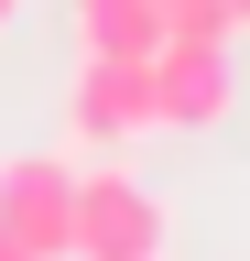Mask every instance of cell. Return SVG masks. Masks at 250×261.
Returning a JSON list of instances; mask_svg holds the SVG:
<instances>
[{"label":"cell","instance_id":"7","mask_svg":"<svg viewBox=\"0 0 250 261\" xmlns=\"http://www.w3.org/2000/svg\"><path fill=\"white\" fill-rule=\"evenodd\" d=\"M0 261H33V250H22V240H11V228H0Z\"/></svg>","mask_w":250,"mask_h":261},{"label":"cell","instance_id":"4","mask_svg":"<svg viewBox=\"0 0 250 261\" xmlns=\"http://www.w3.org/2000/svg\"><path fill=\"white\" fill-rule=\"evenodd\" d=\"M0 228H11L33 261H66V228H76V163H54V152L0 163Z\"/></svg>","mask_w":250,"mask_h":261},{"label":"cell","instance_id":"3","mask_svg":"<svg viewBox=\"0 0 250 261\" xmlns=\"http://www.w3.org/2000/svg\"><path fill=\"white\" fill-rule=\"evenodd\" d=\"M66 120H76V142H142L152 130V55H76V87H66Z\"/></svg>","mask_w":250,"mask_h":261},{"label":"cell","instance_id":"5","mask_svg":"<svg viewBox=\"0 0 250 261\" xmlns=\"http://www.w3.org/2000/svg\"><path fill=\"white\" fill-rule=\"evenodd\" d=\"M76 55H163L152 0H76Z\"/></svg>","mask_w":250,"mask_h":261},{"label":"cell","instance_id":"6","mask_svg":"<svg viewBox=\"0 0 250 261\" xmlns=\"http://www.w3.org/2000/svg\"><path fill=\"white\" fill-rule=\"evenodd\" d=\"M152 11H163V33H207V44H229V0H152Z\"/></svg>","mask_w":250,"mask_h":261},{"label":"cell","instance_id":"1","mask_svg":"<svg viewBox=\"0 0 250 261\" xmlns=\"http://www.w3.org/2000/svg\"><path fill=\"white\" fill-rule=\"evenodd\" d=\"M66 261H163V207H152L142 174H76V228H66Z\"/></svg>","mask_w":250,"mask_h":261},{"label":"cell","instance_id":"8","mask_svg":"<svg viewBox=\"0 0 250 261\" xmlns=\"http://www.w3.org/2000/svg\"><path fill=\"white\" fill-rule=\"evenodd\" d=\"M11 11H22V0H0V33H11Z\"/></svg>","mask_w":250,"mask_h":261},{"label":"cell","instance_id":"9","mask_svg":"<svg viewBox=\"0 0 250 261\" xmlns=\"http://www.w3.org/2000/svg\"><path fill=\"white\" fill-rule=\"evenodd\" d=\"M229 22H250V0H229Z\"/></svg>","mask_w":250,"mask_h":261},{"label":"cell","instance_id":"2","mask_svg":"<svg viewBox=\"0 0 250 261\" xmlns=\"http://www.w3.org/2000/svg\"><path fill=\"white\" fill-rule=\"evenodd\" d=\"M229 44H207V33H163V55H152V130H217L229 120Z\"/></svg>","mask_w":250,"mask_h":261}]
</instances>
